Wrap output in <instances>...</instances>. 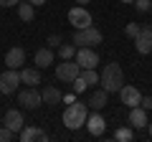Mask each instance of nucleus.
I'll use <instances>...</instances> for the list:
<instances>
[{
	"mask_svg": "<svg viewBox=\"0 0 152 142\" xmlns=\"http://www.w3.org/2000/svg\"><path fill=\"white\" fill-rule=\"evenodd\" d=\"M99 84H102V86L107 89L109 94L119 91V89L124 86V71H122V66L117 64V61L107 64V66L102 69V76H99Z\"/></svg>",
	"mask_w": 152,
	"mask_h": 142,
	"instance_id": "f257e3e1",
	"label": "nucleus"
},
{
	"mask_svg": "<svg viewBox=\"0 0 152 142\" xmlns=\"http://www.w3.org/2000/svg\"><path fill=\"white\" fill-rule=\"evenodd\" d=\"M86 117H89V104L86 102H71L64 109V124L76 132L79 127L86 124Z\"/></svg>",
	"mask_w": 152,
	"mask_h": 142,
	"instance_id": "f03ea898",
	"label": "nucleus"
},
{
	"mask_svg": "<svg viewBox=\"0 0 152 142\" xmlns=\"http://www.w3.org/2000/svg\"><path fill=\"white\" fill-rule=\"evenodd\" d=\"M102 41H104L102 31L94 28V26H89V28H76V31H74V46H99Z\"/></svg>",
	"mask_w": 152,
	"mask_h": 142,
	"instance_id": "7ed1b4c3",
	"label": "nucleus"
},
{
	"mask_svg": "<svg viewBox=\"0 0 152 142\" xmlns=\"http://www.w3.org/2000/svg\"><path fill=\"white\" fill-rule=\"evenodd\" d=\"M79 74H81V66L76 64L74 59H64L61 64H56V79L64 81V84H71Z\"/></svg>",
	"mask_w": 152,
	"mask_h": 142,
	"instance_id": "20e7f679",
	"label": "nucleus"
},
{
	"mask_svg": "<svg viewBox=\"0 0 152 142\" xmlns=\"http://www.w3.org/2000/svg\"><path fill=\"white\" fill-rule=\"evenodd\" d=\"M18 104L26 107V109H38L43 104V97H41V91L36 86H28V89H20L18 91Z\"/></svg>",
	"mask_w": 152,
	"mask_h": 142,
	"instance_id": "39448f33",
	"label": "nucleus"
},
{
	"mask_svg": "<svg viewBox=\"0 0 152 142\" xmlns=\"http://www.w3.org/2000/svg\"><path fill=\"white\" fill-rule=\"evenodd\" d=\"M69 23L74 26V31L76 28H89L91 26V13H89L84 5H74L69 10Z\"/></svg>",
	"mask_w": 152,
	"mask_h": 142,
	"instance_id": "423d86ee",
	"label": "nucleus"
},
{
	"mask_svg": "<svg viewBox=\"0 0 152 142\" xmlns=\"http://www.w3.org/2000/svg\"><path fill=\"white\" fill-rule=\"evenodd\" d=\"M20 84V71L18 69H5L0 74V91L3 94H13Z\"/></svg>",
	"mask_w": 152,
	"mask_h": 142,
	"instance_id": "0eeeda50",
	"label": "nucleus"
},
{
	"mask_svg": "<svg viewBox=\"0 0 152 142\" xmlns=\"http://www.w3.org/2000/svg\"><path fill=\"white\" fill-rule=\"evenodd\" d=\"M76 64L81 66V69H96L99 53L91 46H79V51H76Z\"/></svg>",
	"mask_w": 152,
	"mask_h": 142,
	"instance_id": "6e6552de",
	"label": "nucleus"
},
{
	"mask_svg": "<svg viewBox=\"0 0 152 142\" xmlns=\"http://www.w3.org/2000/svg\"><path fill=\"white\" fill-rule=\"evenodd\" d=\"M134 48H137V53H142V56L152 53V26H142L140 28V33H137V38H134Z\"/></svg>",
	"mask_w": 152,
	"mask_h": 142,
	"instance_id": "1a4fd4ad",
	"label": "nucleus"
},
{
	"mask_svg": "<svg viewBox=\"0 0 152 142\" xmlns=\"http://www.w3.org/2000/svg\"><path fill=\"white\" fill-rule=\"evenodd\" d=\"M86 132L89 135H94V137H102L104 135V130H107V119H104L99 112H91V114L86 117Z\"/></svg>",
	"mask_w": 152,
	"mask_h": 142,
	"instance_id": "9d476101",
	"label": "nucleus"
},
{
	"mask_svg": "<svg viewBox=\"0 0 152 142\" xmlns=\"http://www.w3.org/2000/svg\"><path fill=\"white\" fill-rule=\"evenodd\" d=\"M119 99H122V104H127V107H140V102H142V94H140V89L137 86H129V84H124V86L119 89Z\"/></svg>",
	"mask_w": 152,
	"mask_h": 142,
	"instance_id": "9b49d317",
	"label": "nucleus"
},
{
	"mask_svg": "<svg viewBox=\"0 0 152 142\" xmlns=\"http://www.w3.org/2000/svg\"><path fill=\"white\" fill-rule=\"evenodd\" d=\"M18 140L20 142H31V140H41V142H48L51 137L46 135L43 130H38V127H33V124H26L20 132H18Z\"/></svg>",
	"mask_w": 152,
	"mask_h": 142,
	"instance_id": "f8f14e48",
	"label": "nucleus"
},
{
	"mask_svg": "<svg viewBox=\"0 0 152 142\" xmlns=\"http://www.w3.org/2000/svg\"><path fill=\"white\" fill-rule=\"evenodd\" d=\"M3 124L10 127V130L18 135V132L26 127V119H23V114H20L18 109H8V112H5V117H3Z\"/></svg>",
	"mask_w": 152,
	"mask_h": 142,
	"instance_id": "ddd939ff",
	"label": "nucleus"
},
{
	"mask_svg": "<svg viewBox=\"0 0 152 142\" xmlns=\"http://www.w3.org/2000/svg\"><path fill=\"white\" fill-rule=\"evenodd\" d=\"M23 64H26V51L20 46H15V48H10L5 53V66L8 69H23Z\"/></svg>",
	"mask_w": 152,
	"mask_h": 142,
	"instance_id": "4468645a",
	"label": "nucleus"
},
{
	"mask_svg": "<svg viewBox=\"0 0 152 142\" xmlns=\"http://www.w3.org/2000/svg\"><path fill=\"white\" fill-rule=\"evenodd\" d=\"M147 109H142V107H132L129 109V127L132 130H145L147 127Z\"/></svg>",
	"mask_w": 152,
	"mask_h": 142,
	"instance_id": "2eb2a0df",
	"label": "nucleus"
},
{
	"mask_svg": "<svg viewBox=\"0 0 152 142\" xmlns=\"http://www.w3.org/2000/svg\"><path fill=\"white\" fill-rule=\"evenodd\" d=\"M107 99H109V91H107L104 86H99L96 91H94L91 97H89V102H86V104H89V109H94V112H102L104 107H107Z\"/></svg>",
	"mask_w": 152,
	"mask_h": 142,
	"instance_id": "dca6fc26",
	"label": "nucleus"
},
{
	"mask_svg": "<svg viewBox=\"0 0 152 142\" xmlns=\"http://www.w3.org/2000/svg\"><path fill=\"white\" fill-rule=\"evenodd\" d=\"M20 84H28V86H38L41 84V69H20Z\"/></svg>",
	"mask_w": 152,
	"mask_h": 142,
	"instance_id": "f3484780",
	"label": "nucleus"
},
{
	"mask_svg": "<svg viewBox=\"0 0 152 142\" xmlns=\"http://www.w3.org/2000/svg\"><path fill=\"white\" fill-rule=\"evenodd\" d=\"M41 97H43V104H51V107H56V104L64 102V94H61L56 86H43Z\"/></svg>",
	"mask_w": 152,
	"mask_h": 142,
	"instance_id": "a211bd4d",
	"label": "nucleus"
},
{
	"mask_svg": "<svg viewBox=\"0 0 152 142\" xmlns=\"http://www.w3.org/2000/svg\"><path fill=\"white\" fill-rule=\"evenodd\" d=\"M33 61H36L38 69H48V66L53 64V51H51L48 46H46V48H38V51H36V59H33Z\"/></svg>",
	"mask_w": 152,
	"mask_h": 142,
	"instance_id": "6ab92c4d",
	"label": "nucleus"
},
{
	"mask_svg": "<svg viewBox=\"0 0 152 142\" xmlns=\"http://www.w3.org/2000/svg\"><path fill=\"white\" fill-rule=\"evenodd\" d=\"M18 18H20L23 23H31L33 18H36V5H33L31 0H28V3H18Z\"/></svg>",
	"mask_w": 152,
	"mask_h": 142,
	"instance_id": "aec40b11",
	"label": "nucleus"
},
{
	"mask_svg": "<svg viewBox=\"0 0 152 142\" xmlns=\"http://www.w3.org/2000/svg\"><path fill=\"white\" fill-rule=\"evenodd\" d=\"M114 140L117 142H132L134 140V130L132 127H119V130L114 132Z\"/></svg>",
	"mask_w": 152,
	"mask_h": 142,
	"instance_id": "412c9836",
	"label": "nucleus"
},
{
	"mask_svg": "<svg viewBox=\"0 0 152 142\" xmlns=\"http://www.w3.org/2000/svg\"><path fill=\"white\" fill-rule=\"evenodd\" d=\"M81 79L86 81V86L99 84V74H96V69H81Z\"/></svg>",
	"mask_w": 152,
	"mask_h": 142,
	"instance_id": "4be33fe9",
	"label": "nucleus"
},
{
	"mask_svg": "<svg viewBox=\"0 0 152 142\" xmlns=\"http://www.w3.org/2000/svg\"><path fill=\"white\" fill-rule=\"evenodd\" d=\"M74 53H76V46H74V43H61V46H58L61 61H64V59H74Z\"/></svg>",
	"mask_w": 152,
	"mask_h": 142,
	"instance_id": "5701e85b",
	"label": "nucleus"
},
{
	"mask_svg": "<svg viewBox=\"0 0 152 142\" xmlns=\"http://www.w3.org/2000/svg\"><path fill=\"white\" fill-rule=\"evenodd\" d=\"M71 86H74V91H76V94H84V91L89 89V86H86V81L81 79V74H79V76H76L74 81H71Z\"/></svg>",
	"mask_w": 152,
	"mask_h": 142,
	"instance_id": "b1692460",
	"label": "nucleus"
},
{
	"mask_svg": "<svg viewBox=\"0 0 152 142\" xmlns=\"http://www.w3.org/2000/svg\"><path fill=\"white\" fill-rule=\"evenodd\" d=\"M10 140H15V132L10 130V127H0V142H10Z\"/></svg>",
	"mask_w": 152,
	"mask_h": 142,
	"instance_id": "393cba45",
	"label": "nucleus"
},
{
	"mask_svg": "<svg viewBox=\"0 0 152 142\" xmlns=\"http://www.w3.org/2000/svg\"><path fill=\"white\" fill-rule=\"evenodd\" d=\"M140 28H142L140 23H127V26H124V33L129 36L132 41H134V38H137V33H140Z\"/></svg>",
	"mask_w": 152,
	"mask_h": 142,
	"instance_id": "a878e982",
	"label": "nucleus"
},
{
	"mask_svg": "<svg viewBox=\"0 0 152 142\" xmlns=\"http://www.w3.org/2000/svg\"><path fill=\"white\" fill-rule=\"evenodd\" d=\"M134 5L140 13H147V10H152V0H134Z\"/></svg>",
	"mask_w": 152,
	"mask_h": 142,
	"instance_id": "bb28decb",
	"label": "nucleus"
},
{
	"mask_svg": "<svg viewBox=\"0 0 152 142\" xmlns=\"http://www.w3.org/2000/svg\"><path fill=\"white\" fill-rule=\"evenodd\" d=\"M46 43H48V48H58V46H61V36H58V33H53V36H48Z\"/></svg>",
	"mask_w": 152,
	"mask_h": 142,
	"instance_id": "cd10ccee",
	"label": "nucleus"
},
{
	"mask_svg": "<svg viewBox=\"0 0 152 142\" xmlns=\"http://www.w3.org/2000/svg\"><path fill=\"white\" fill-rule=\"evenodd\" d=\"M140 107H142V109H147V112H150V109H152V97H142Z\"/></svg>",
	"mask_w": 152,
	"mask_h": 142,
	"instance_id": "c85d7f7f",
	"label": "nucleus"
},
{
	"mask_svg": "<svg viewBox=\"0 0 152 142\" xmlns=\"http://www.w3.org/2000/svg\"><path fill=\"white\" fill-rule=\"evenodd\" d=\"M20 0H0V8H13V5H18Z\"/></svg>",
	"mask_w": 152,
	"mask_h": 142,
	"instance_id": "c756f323",
	"label": "nucleus"
},
{
	"mask_svg": "<svg viewBox=\"0 0 152 142\" xmlns=\"http://www.w3.org/2000/svg\"><path fill=\"white\" fill-rule=\"evenodd\" d=\"M31 3H33V5L38 8V5H46V3H48V0H31Z\"/></svg>",
	"mask_w": 152,
	"mask_h": 142,
	"instance_id": "7c9ffc66",
	"label": "nucleus"
},
{
	"mask_svg": "<svg viewBox=\"0 0 152 142\" xmlns=\"http://www.w3.org/2000/svg\"><path fill=\"white\" fill-rule=\"evenodd\" d=\"M74 3H76V5H84V8H86V3H91V0H74Z\"/></svg>",
	"mask_w": 152,
	"mask_h": 142,
	"instance_id": "2f4dec72",
	"label": "nucleus"
},
{
	"mask_svg": "<svg viewBox=\"0 0 152 142\" xmlns=\"http://www.w3.org/2000/svg\"><path fill=\"white\" fill-rule=\"evenodd\" d=\"M147 135H150V137H152V119H150V122H147Z\"/></svg>",
	"mask_w": 152,
	"mask_h": 142,
	"instance_id": "473e14b6",
	"label": "nucleus"
},
{
	"mask_svg": "<svg viewBox=\"0 0 152 142\" xmlns=\"http://www.w3.org/2000/svg\"><path fill=\"white\" fill-rule=\"evenodd\" d=\"M122 3H134V0H122Z\"/></svg>",
	"mask_w": 152,
	"mask_h": 142,
	"instance_id": "72a5a7b5",
	"label": "nucleus"
}]
</instances>
